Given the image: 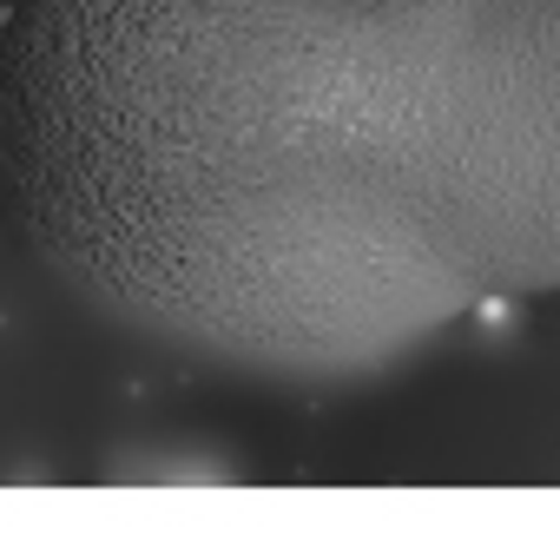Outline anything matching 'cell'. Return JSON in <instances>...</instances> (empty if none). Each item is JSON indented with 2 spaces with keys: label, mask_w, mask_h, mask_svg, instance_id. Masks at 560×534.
<instances>
[{
  "label": "cell",
  "mask_w": 560,
  "mask_h": 534,
  "mask_svg": "<svg viewBox=\"0 0 560 534\" xmlns=\"http://www.w3.org/2000/svg\"><path fill=\"white\" fill-rule=\"evenodd\" d=\"M0 205L178 357L383 370L560 298V0H21Z\"/></svg>",
  "instance_id": "cell-1"
}]
</instances>
